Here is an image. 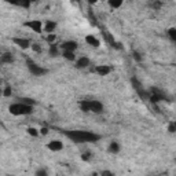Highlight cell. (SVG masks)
Listing matches in <instances>:
<instances>
[{"label":"cell","instance_id":"e575fe53","mask_svg":"<svg viewBox=\"0 0 176 176\" xmlns=\"http://www.w3.org/2000/svg\"><path fill=\"white\" fill-rule=\"evenodd\" d=\"M8 176H13V175H8Z\"/></svg>","mask_w":176,"mask_h":176},{"label":"cell","instance_id":"7c38bea8","mask_svg":"<svg viewBox=\"0 0 176 176\" xmlns=\"http://www.w3.org/2000/svg\"><path fill=\"white\" fill-rule=\"evenodd\" d=\"M0 62L2 63H11V62H14V56L10 52H4L0 55Z\"/></svg>","mask_w":176,"mask_h":176},{"label":"cell","instance_id":"9a60e30c","mask_svg":"<svg viewBox=\"0 0 176 176\" xmlns=\"http://www.w3.org/2000/svg\"><path fill=\"white\" fill-rule=\"evenodd\" d=\"M80 109L83 110L84 113L90 112V101H88V99H86V101H81V102H80Z\"/></svg>","mask_w":176,"mask_h":176},{"label":"cell","instance_id":"30bf717a","mask_svg":"<svg viewBox=\"0 0 176 176\" xmlns=\"http://www.w3.org/2000/svg\"><path fill=\"white\" fill-rule=\"evenodd\" d=\"M62 48H63L65 51H70V52H73V51L77 48V43H76V41H72V40L65 41V43L62 44Z\"/></svg>","mask_w":176,"mask_h":176},{"label":"cell","instance_id":"836d02e7","mask_svg":"<svg viewBox=\"0 0 176 176\" xmlns=\"http://www.w3.org/2000/svg\"><path fill=\"white\" fill-rule=\"evenodd\" d=\"M2 95H3V91H2V90H0V96H2Z\"/></svg>","mask_w":176,"mask_h":176},{"label":"cell","instance_id":"ffe728a7","mask_svg":"<svg viewBox=\"0 0 176 176\" xmlns=\"http://www.w3.org/2000/svg\"><path fill=\"white\" fill-rule=\"evenodd\" d=\"M63 56L66 59H69V61H73V59H75V54L70 52V51H63Z\"/></svg>","mask_w":176,"mask_h":176},{"label":"cell","instance_id":"2e32d148","mask_svg":"<svg viewBox=\"0 0 176 176\" xmlns=\"http://www.w3.org/2000/svg\"><path fill=\"white\" fill-rule=\"evenodd\" d=\"M109 151H110V153H118V151H120V146H118V143H116V142L110 143Z\"/></svg>","mask_w":176,"mask_h":176},{"label":"cell","instance_id":"d6a6232c","mask_svg":"<svg viewBox=\"0 0 176 176\" xmlns=\"http://www.w3.org/2000/svg\"><path fill=\"white\" fill-rule=\"evenodd\" d=\"M40 132H41V135H47V133H48V129H47V128H41Z\"/></svg>","mask_w":176,"mask_h":176},{"label":"cell","instance_id":"7a4b0ae2","mask_svg":"<svg viewBox=\"0 0 176 176\" xmlns=\"http://www.w3.org/2000/svg\"><path fill=\"white\" fill-rule=\"evenodd\" d=\"M8 110H10V113L14 116H26V114H30V113L33 112V107L18 102V103L11 105V106L8 107Z\"/></svg>","mask_w":176,"mask_h":176},{"label":"cell","instance_id":"484cf974","mask_svg":"<svg viewBox=\"0 0 176 176\" xmlns=\"http://www.w3.org/2000/svg\"><path fill=\"white\" fill-rule=\"evenodd\" d=\"M3 95H4V96H10L11 95V88L10 87H6L4 91H3Z\"/></svg>","mask_w":176,"mask_h":176},{"label":"cell","instance_id":"d6986e66","mask_svg":"<svg viewBox=\"0 0 176 176\" xmlns=\"http://www.w3.org/2000/svg\"><path fill=\"white\" fill-rule=\"evenodd\" d=\"M21 103L28 105V106H32V105H35V101H33V99H29V98H22Z\"/></svg>","mask_w":176,"mask_h":176},{"label":"cell","instance_id":"9c48e42d","mask_svg":"<svg viewBox=\"0 0 176 176\" xmlns=\"http://www.w3.org/2000/svg\"><path fill=\"white\" fill-rule=\"evenodd\" d=\"M110 70H112V67L110 66H107V65H101V66H98L95 69V72L98 73L99 76H106V75H109L110 73Z\"/></svg>","mask_w":176,"mask_h":176},{"label":"cell","instance_id":"8992f818","mask_svg":"<svg viewBox=\"0 0 176 176\" xmlns=\"http://www.w3.org/2000/svg\"><path fill=\"white\" fill-rule=\"evenodd\" d=\"M103 37H105V40L107 41V43H109L110 45H112V47H114V48H117V50H120L121 48V45L117 43V41L114 40V37H113L112 35H110L109 32H106V30H103Z\"/></svg>","mask_w":176,"mask_h":176},{"label":"cell","instance_id":"8fae6325","mask_svg":"<svg viewBox=\"0 0 176 176\" xmlns=\"http://www.w3.org/2000/svg\"><path fill=\"white\" fill-rule=\"evenodd\" d=\"M88 65H90V59H88L87 56H81V58L77 59V62H76V67H77V69H84Z\"/></svg>","mask_w":176,"mask_h":176},{"label":"cell","instance_id":"f546056e","mask_svg":"<svg viewBox=\"0 0 176 176\" xmlns=\"http://www.w3.org/2000/svg\"><path fill=\"white\" fill-rule=\"evenodd\" d=\"M101 176H114V174H113V172H110V171H103L101 174Z\"/></svg>","mask_w":176,"mask_h":176},{"label":"cell","instance_id":"7402d4cb","mask_svg":"<svg viewBox=\"0 0 176 176\" xmlns=\"http://www.w3.org/2000/svg\"><path fill=\"white\" fill-rule=\"evenodd\" d=\"M45 40H47L48 43H52V41H55V35H54V33H50V35L45 37Z\"/></svg>","mask_w":176,"mask_h":176},{"label":"cell","instance_id":"1f68e13d","mask_svg":"<svg viewBox=\"0 0 176 176\" xmlns=\"http://www.w3.org/2000/svg\"><path fill=\"white\" fill-rule=\"evenodd\" d=\"M19 6H22V7H29L30 3L29 2H25V3H19Z\"/></svg>","mask_w":176,"mask_h":176},{"label":"cell","instance_id":"ba28073f","mask_svg":"<svg viewBox=\"0 0 176 176\" xmlns=\"http://www.w3.org/2000/svg\"><path fill=\"white\" fill-rule=\"evenodd\" d=\"M48 149L52 150V151H59V150L63 149V144H62V142L59 140H52L48 143Z\"/></svg>","mask_w":176,"mask_h":176},{"label":"cell","instance_id":"4dcf8cb0","mask_svg":"<svg viewBox=\"0 0 176 176\" xmlns=\"http://www.w3.org/2000/svg\"><path fill=\"white\" fill-rule=\"evenodd\" d=\"M168 129H169V132L174 133V132H175V129H176V128H175V124H174V123L169 124V128H168Z\"/></svg>","mask_w":176,"mask_h":176},{"label":"cell","instance_id":"3957f363","mask_svg":"<svg viewBox=\"0 0 176 176\" xmlns=\"http://www.w3.org/2000/svg\"><path fill=\"white\" fill-rule=\"evenodd\" d=\"M26 63H28V69L30 70V73H32V75H35V76H43V75H45V73H47V69H44V67L39 66L37 63L32 62L30 59H28Z\"/></svg>","mask_w":176,"mask_h":176},{"label":"cell","instance_id":"e0dca14e","mask_svg":"<svg viewBox=\"0 0 176 176\" xmlns=\"http://www.w3.org/2000/svg\"><path fill=\"white\" fill-rule=\"evenodd\" d=\"M50 55L51 56H56V55H58V48H56L55 44L50 45Z\"/></svg>","mask_w":176,"mask_h":176},{"label":"cell","instance_id":"5b68a950","mask_svg":"<svg viewBox=\"0 0 176 176\" xmlns=\"http://www.w3.org/2000/svg\"><path fill=\"white\" fill-rule=\"evenodd\" d=\"M90 112L102 113L103 112V105H102L99 101H90Z\"/></svg>","mask_w":176,"mask_h":176},{"label":"cell","instance_id":"83f0119b","mask_svg":"<svg viewBox=\"0 0 176 176\" xmlns=\"http://www.w3.org/2000/svg\"><path fill=\"white\" fill-rule=\"evenodd\" d=\"M81 158H83L84 161H88L91 158V153H84V154L81 155Z\"/></svg>","mask_w":176,"mask_h":176},{"label":"cell","instance_id":"ac0fdd59","mask_svg":"<svg viewBox=\"0 0 176 176\" xmlns=\"http://www.w3.org/2000/svg\"><path fill=\"white\" fill-rule=\"evenodd\" d=\"M168 36L171 37L172 41H176V29L175 28H171V29L168 30Z\"/></svg>","mask_w":176,"mask_h":176},{"label":"cell","instance_id":"d4e9b609","mask_svg":"<svg viewBox=\"0 0 176 176\" xmlns=\"http://www.w3.org/2000/svg\"><path fill=\"white\" fill-rule=\"evenodd\" d=\"M28 133H29V135H32V136H37L39 135L37 129H35V128H29V129H28Z\"/></svg>","mask_w":176,"mask_h":176},{"label":"cell","instance_id":"4316f807","mask_svg":"<svg viewBox=\"0 0 176 176\" xmlns=\"http://www.w3.org/2000/svg\"><path fill=\"white\" fill-rule=\"evenodd\" d=\"M132 55H133V58H135L138 62H140V61H142V56H140V54H139V52H136V51H133V54H132Z\"/></svg>","mask_w":176,"mask_h":176},{"label":"cell","instance_id":"4fadbf2b","mask_svg":"<svg viewBox=\"0 0 176 176\" xmlns=\"http://www.w3.org/2000/svg\"><path fill=\"white\" fill-rule=\"evenodd\" d=\"M55 28H56V24L55 22H52V21H47L44 24V32H47V33H52L54 30H55Z\"/></svg>","mask_w":176,"mask_h":176},{"label":"cell","instance_id":"277c9868","mask_svg":"<svg viewBox=\"0 0 176 176\" xmlns=\"http://www.w3.org/2000/svg\"><path fill=\"white\" fill-rule=\"evenodd\" d=\"M25 26L30 28V29L35 30L36 33L43 32V24H41L40 21H28V22H25Z\"/></svg>","mask_w":176,"mask_h":176},{"label":"cell","instance_id":"44dd1931","mask_svg":"<svg viewBox=\"0 0 176 176\" xmlns=\"http://www.w3.org/2000/svg\"><path fill=\"white\" fill-rule=\"evenodd\" d=\"M109 4H110V7H113V8H118L123 4V2H121V0H118V2H109Z\"/></svg>","mask_w":176,"mask_h":176},{"label":"cell","instance_id":"5bb4252c","mask_svg":"<svg viewBox=\"0 0 176 176\" xmlns=\"http://www.w3.org/2000/svg\"><path fill=\"white\" fill-rule=\"evenodd\" d=\"M86 41L90 45H92V47H98V45H99V40L96 37H94V36H87Z\"/></svg>","mask_w":176,"mask_h":176},{"label":"cell","instance_id":"cb8c5ba5","mask_svg":"<svg viewBox=\"0 0 176 176\" xmlns=\"http://www.w3.org/2000/svg\"><path fill=\"white\" fill-rule=\"evenodd\" d=\"M36 176H48V174H47V171H45V169H39L37 172H36Z\"/></svg>","mask_w":176,"mask_h":176},{"label":"cell","instance_id":"f1b7e54d","mask_svg":"<svg viewBox=\"0 0 176 176\" xmlns=\"http://www.w3.org/2000/svg\"><path fill=\"white\" fill-rule=\"evenodd\" d=\"M151 7L154 8V10H158V8L161 7V3H160V2H154V3L151 4Z\"/></svg>","mask_w":176,"mask_h":176},{"label":"cell","instance_id":"603a6c76","mask_svg":"<svg viewBox=\"0 0 176 176\" xmlns=\"http://www.w3.org/2000/svg\"><path fill=\"white\" fill-rule=\"evenodd\" d=\"M32 50L36 51V52H41V47H40V45H39L37 43H33V44H32Z\"/></svg>","mask_w":176,"mask_h":176},{"label":"cell","instance_id":"6da1fadb","mask_svg":"<svg viewBox=\"0 0 176 176\" xmlns=\"http://www.w3.org/2000/svg\"><path fill=\"white\" fill-rule=\"evenodd\" d=\"M65 135L76 143H86V142L91 143L99 140V135L91 131H65Z\"/></svg>","mask_w":176,"mask_h":176},{"label":"cell","instance_id":"52a82bcc","mask_svg":"<svg viewBox=\"0 0 176 176\" xmlns=\"http://www.w3.org/2000/svg\"><path fill=\"white\" fill-rule=\"evenodd\" d=\"M13 41L14 43H15L17 45H18V47H21V48H28L30 45V43H29V40H28V39H19V37H14L13 39Z\"/></svg>","mask_w":176,"mask_h":176}]
</instances>
